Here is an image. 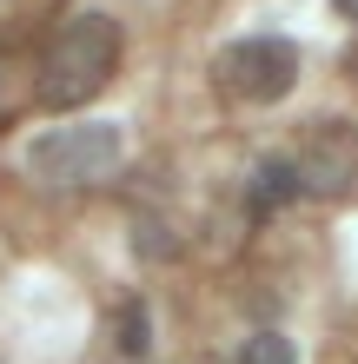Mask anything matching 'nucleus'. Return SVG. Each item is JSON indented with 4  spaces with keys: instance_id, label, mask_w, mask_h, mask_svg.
I'll return each instance as SVG.
<instances>
[{
    "instance_id": "obj_2",
    "label": "nucleus",
    "mask_w": 358,
    "mask_h": 364,
    "mask_svg": "<svg viewBox=\"0 0 358 364\" xmlns=\"http://www.w3.org/2000/svg\"><path fill=\"white\" fill-rule=\"evenodd\" d=\"M120 159H126V133L113 119H60V126H47V133H33L20 146V166L40 186H60V192L113 179Z\"/></svg>"
},
{
    "instance_id": "obj_1",
    "label": "nucleus",
    "mask_w": 358,
    "mask_h": 364,
    "mask_svg": "<svg viewBox=\"0 0 358 364\" xmlns=\"http://www.w3.org/2000/svg\"><path fill=\"white\" fill-rule=\"evenodd\" d=\"M120 53H126L120 20H107V14H73L67 27L47 40V53H40V80H33L40 106H47V113H80L87 100H100V93L113 87Z\"/></svg>"
},
{
    "instance_id": "obj_4",
    "label": "nucleus",
    "mask_w": 358,
    "mask_h": 364,
    "mask_svg": "<svg viewBox=\"0 0 358 364\" xmlns=\"http://www.w3.org/2000/svg\"><path fill=\"white\" fill-rule=\"evenodd\" d=\"M292 173H299V192L345 199V192L358 186V139L352 133H319L299 159H292Z\"/></svg>"
},
{
    "instance_id": "obj_3",
    "label": "nucleus",
    "mask_w": 358,
    "mask_h": 364,
    "mask_svg": "<svg viewBox=\"0 0 358 364\" xmlns=\"http://www.w3.org/2000/svg\"><path fill=\"white\" fill-rule=\"evenodd\" d=\"M213 87L233 106H279L299 87V47H292V40H272V33L233 40V47H219V60H213Z\"/></svg>"
},
{
    "instance_id": "obj_6",
    "label": "nucleus",
    "mask_w": 358,
    "mask_h": 364,
    "mask_svg": "<svg viewBox=\"0 0 358 364\" xmlns=\"http://www.w3.org/2000/svg\"><path fill=\"white\" fill-rule=\"evenodd\" d=\"M239 364H299V351H292L285 331H252L246 351H239Z\"/></svg>"
},
{
    "instance_id": "obj_7",
    "label": "nucleus",
    "mask_w": 358,
    "mask_h": 364,
    "mask_svg": "<svg viewBox=\"0 0 358 364\" xmlns=\"http://www.w3.org/2000/svg\"><path fill=\"white\" fill-rule=\"evenodd\" d=\"M332 7H339V14H345V20H358V0H332Z\"/></svg>"
},
{
    "instance_id": "obj_5",
    "label": "nucleus",
    "mask_w": 358,
    "mask_h": 364,
    "mask_svg": "<svg viewBox=\"0 0 358 364\" xmlns=\"http://www.w3.org/2000/svg\"><path fill=\"white\" fill-rule=\"evenodd\" d=\"M113 331H120V351H126V358H146V345H153V331H146V305H139V298H126V305H120Z\"/></svg>"
}]
</instances>
